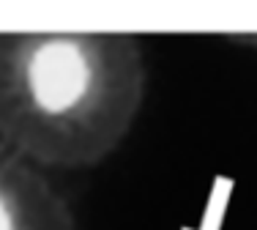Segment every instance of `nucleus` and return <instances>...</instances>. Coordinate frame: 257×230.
I'll return each mask as SVG.
<instances>
[{"label": "nucleus", "instance_id": "f257e3e1", "mask_svg": "<svg viewBox=\"0 0 257 230\" xmlns=\"http://www.w3.org/2000/svg\"><path fill=\"white\" fill-rule=\"evenodd\" d=\"M145 85L132 33H0V145L39 170L96 167L128 137Z\"/></svg>", "mask_w": 257, "mask_h": 230}, {"label": "nucleus", "instance_id": "f03ea898", "mask_svg": "<svg viewBox=\"0 0 257 230\" xmlns=\"http://www.w3.org/2000/svg\"><path fill=\"white\" fill-rule=\"evenodd\" d=\"M0 230H77L74 211L44 170L0 145Z\"/></svg>", "mask_w": 257, "mask_h": 230}]
</instances>
